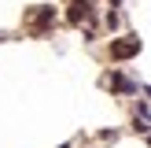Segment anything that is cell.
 <instances>
[{"label":"cell","instance_id":"1","mask_svg":"<svg viewBox=\"0 0 151 148\" xmlns=\"http://www.w3.org/2000/svg\"><path fill=\"white\" fill-rule=\"evenodd\" d=\"M140 56V37H122V41H111V59H133Z\"/></svg>","mask_w":151,"mask_h":148},{"label":"cell","instance_id":"2","mask_svg":"<svg viewBox=\"0 0 151 148\" xmlns=\"http://www.w3.org/2000/svg\"><path fill=\"white\" fill-rule=\"evenodd\" d=\"M66 19H70L74 26L88 22V19H92V0H70V11H66Z\"/></svg>","mask_w":151,"mask_h":148},{"label":"cell","instance_id":"5","mask_svg":"<svg viewBox=\"0 0 151 148\" xmlns=\"http://www.w3.org/2000/svg\"><path fill=\"white\" fill-rule=\"evenodd\" d=\"M118 4H122V0H111V7H118Z\"/></svg>","mask_w":151,"mask_h":148},{"label":"cell","instance_id":"4","mask_svg":"<svg viewBox=\"0 0 151 148\" xmlns=\"http://www.w3.org/2000/svg\"><path fill=\"white\" fill-rule=\"evenodd\" d=\"M107 85H111V89H122V93H133V89H137L129 78H122V74H111V78H107Z\"/></svg>","mask_w":151,"mask_h":148},{"label":"cell","instance_id":"3","mask_svg":"<svg viewBox=\"0 0 151 148\" xmlns=\"http://www.w3.org/2000/svg\"><path fill=\"white\" fill-rule=\"evenodd\" d=\"M52 22H55V7H41V11H33V30H37V33L48 30Z\"/></svg>","mask_w":151,"mask_h":148}]
</instances>
